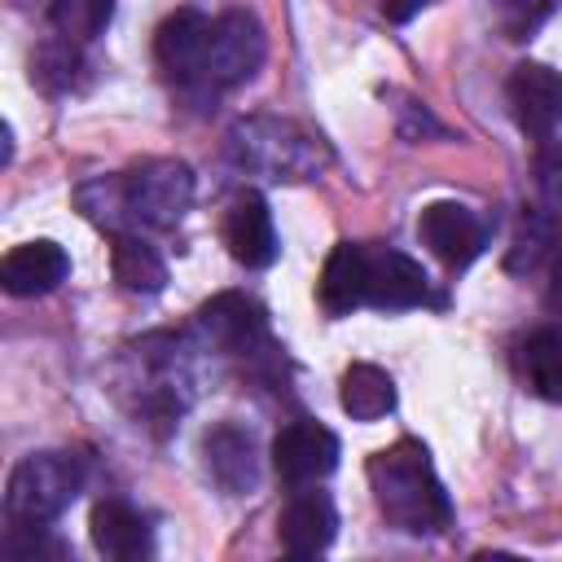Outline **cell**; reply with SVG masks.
<instances>
[{"mask_svg": "<svg viewBox=\"0 0 562 562\" xmlns=\"http://www.w3.org/2000/svg\"><path fill=\"white\" fill-rule=\"evenodd\" d=\"M189 202H193V171L176 158H145L123 176H105L79 189V206L110 233H123V224L176 228Z\"/></svg>", "mask_w": 562, "mask_h": 562, "instance_id": "6da1fadb", "label": "cell"}, {"mask_svg": "<svg viewBox=\"0 0 562 562\" xmlns=\"http://www.w3.org/2000/svg\"><path fill=\"white\" fill-rule=\"evenodd\" d=\"M369 487L378 514L408 536H435L452 522V501L417 439H400L369 457Z\"/></svg>", "mask_w": 562, "mask_h": 562, "instance_id": "7a4b0ae2", "label": "cell"}, {"mask_svg": "<svg viewBox=\"0 0 562 562\" xmlns=\"http://www.w3.org/2000/svg\"><path fill=\"white\" fill-rule=\"evenodd\" d=\"M228 149L241 167L263 171L268 180H312L329 162V149L316 132L290 119H246L228 132Z\"/></svg>", "mask_w": 562, "mask_h": 562, "instance_id": "3957f363", "label": "cell"}, {"mask_svg": "<svg viewBox=\"0 0 562 562\" xmlns=\"http://www.w3.org/2000/svg\"><path fill=\"white\" fill-rule=\"evenodd\" d=\"M83 487V465L70 452H31L13 465L4 487L9 522H53Z\"/></svg>", "mask_w": 562, "mask_h": 562, "instance_id": "277c9868", "label": "cell"}, {"mask_svg": "<svg viewBox=\"0 0 562 562\" xmlns=\"http://www.w3.org/2000/svg\"><path fill=\"white\" fill-rule=\"evenodd\" d=\"M268 40L255 13L246 9H228L220 18H211V40H206V57H202V88H237L246 83L259 66H263Z\"/></svg>", "mask_w": 562, "mask_h": 562, "instance_id": "5b68a950", "label": "cell"}, {"mask_svg": "<svg viewBox=\"0 0 562 562\" xmlns=\"http://www.w3.org/2000/svg\"><path fill=\"white\" fill-rule=\"evenodd\" d=\"M338 465V435L321 422H290L272 439V470L290 487H312Z\"/></svg>", "mask_w": 562, "mask_h": 562, "instance_id": "8992f818", "label": "cell"}, {"mask_svg": "<svg viewBox=\"0 0 562 562\" xmlns=\"http://www.w3.org/2000/svg\"><path fill=\"white\" fill-rule=\"evenodd\" d=\"M514 123L527 136H553L562 123V75L544 61H518L505 79Z\"/></svg>", "mask_w": 562, "mask_h": 562, "instance_id": "52a82bcc", "label": "cell"}, {"mask_svg": "<svg viewBox=\"0 0 562 562\" xmlns=\"http://www.w3.org/2000/svg\"><path fill=\"white\" fill-rule=\"evenodd\" d=\"M417 237H422V241L430 246V255L443 259L448 268L474 263V259L483 255V246H487L483 220H479L470 206H461V202H430V206H422V215H417Z\"/></svg>", "mask_w": 562, "mask_h": 562, "instance_id": "ba28073f", "label": "cell"}, {"mask_svg": "<svg viewBox=\"0 0 562 562\" xmlns=\"http://www.w3.org/2000/svg\"><path fill=\"white\" fill-rule=\"evenodd\" d=\"M426 290L430 281L417 259L391 246H364V307L404 312V307L426 303Z\"/></svg>", "mask_w": 562, "mask_h": 562, "instance_id": "9c48e42d", "label": "cell"}, {"mask_svg": "<svg viewBox=\"0 0 562 562\" xmlns=\"http://www.w3.org/2000/svg\"><path fill=\"white\" fill-rule=\"evenodd\" d=\"M198 329H202L206 347L228 351V356H250V351L268 338L263 312H259V303L246 299V294H215V299L198 312Z\"/></svg>", "mask_w": 562, "mask_h": 562, "instance_id": "30bf717a", "label": "cell"}, {"mask_svg": "<svg viewBox=\"0 0 562 562\" xmlns=\"http://www.w3.org/2000/svg\"><path fill=\"white\" fill-rule=\"evenodd\" d=\"M211 40V18L198 9H176L158 35H154V57L176 83H198L202 88V57Z\"/></svg>", "mask_w": 562, "mask_h": 562, "instance_id": "8fae6325", "label": "cell"}, {"mask_svg": "<svg viewBox=\"0 0 562 562\" xmlns=\"http://www.w3.org/2000/svg\"><path fill=\"white\" fill-rule=\"evenodd\" d=\"M224 246L246 268H268L277 259V228L272 211L255 189H241L224 211Z\"/></svg>", "mask_w": 562, "mask_h": 562, "instance_id": "7c38bea8", "label": "cell"}, {"mask_svg": "<svg viewBox=\"0 0 562 562\" xmlns=\"http://www.w3.org/2000/svg\"><path fill=\"white\" fill-rule=\"evenodd\" d=\"M66 277H70V255L48 237L13 246L4 255V263H0V285L13 299H40V294L57 290Z\"/></svg>", "mask_w": 562, "mask_h": 562, "instance_id": "4fadbf2b", "label": "cell"}, {"mask_svg": "<svg viewBox=\"0 0 562 562\" xmlns=\"http://www.w3.org/2000/svg\"><path fill=\"white\" fill-rule=\"evenodd\" d=\"M338 531V509L325 492H294L277 518V540L290 558H316Z\"/></svg>", "mask_w": 562, "mask_h": 562, "instance_id": "5bb4252c", "label": "cell"}, {"mask_svg": "<svg viewBox=\"0 0 562 562\" xmlns=\"http://www.w3.org/2000/svg\"><path fill=\"white\" fill-rule=\"evenodd\" d=\"M88 531H92L97 553H105L114 562H136V558H149L154 553L149 527H145V518L127 501H97Z\"/></svg>", "mask_w": 562, "mask_h": 562, "instance_id": "9a60e30c", "label": "cell"}, {"mask_svg": "<svg viewBox=\"0 0 562 562\" xmlns=\"http://www.w3.org/2000/svg\"><path fill=\"white\" fill-rule=\"evenodd\" d=\"M316 299L329 316H351L364 307V241H338L321 268Z\"/></svg>", "mask_w": 562, "mask_h": 562, "instance_id": "2e32d148", "label": "cell"}, {"mask_svg": "<svg viewBox=\"0 0 562 562\" xmlns=\"http://www.w3.org/2000/svg\"><path fill=\"white\" fill-rule=\"evenodd\" d=\"M206 470L215 474V483L224 492H246L255 487L259 470H255V439L241 426H215L206 435Z\"/></svg>", "mask_w": 562, "mask_h": 562, "instance_id": "e0dca14e", "label": "cell"}, {"mask_svg": "<svg viewBox=\"0 0 562 562\" xmlns=\"http://www.w3.org/2000/svg\"><path fill=\"white\" fill-rule=\"evenodd\" d=\"M518 373L531 395L562 404V325L527 334V342L518 347Z\"/></svg>", "mask_w": 562, "mask_h": 562, "instance_id": "ac0fdd59", "label": "cell"}, {"mask_svg": "<svg viewBox=\"0 0 562 562\" xmlns=\"http://www.w3.org/2000/svg\"><path fill=\"white\" fill-rule=\"evenodd\" d=\"M110 268H114V281L127 290V294H158L167 285V263L154 255L149 241H140L136 233H114V246H110Z\"/></svg>", "mask_w": 562, "mask_h": 562, "instance_id": "d6986e66", "label": "cell"}, {"mask_svg": "<svg viewBox=\"0 0 562 562\" xmlns=\"http://www.w3.org/2000/svg\"><path fill=\"white\" fill-rule=\"evenodd\" d=\"M342 408L356 417V422H378L395 408V382L386 369L378 364H351L342 373V391H338Z\"/></svg>", "mask_w": 562, "mask_h": 562, "instance_id": "ffe728a7", "label": "cell"}, {"mask_svg": "<svg viewBox=\"0 0 562 562\" xmlns=\"http://www.w3.org/2000/svg\"><path fill=\"white\" fill-rule=\"evenodd\" d=\"M114 4L110 0H53L48 9V26L66 40V44H88L110 26Z\"/></svg>", "mask_w": 562, "mask_h": 562, "instance_id": "44dd1931", "label": "cell"}, {"mask_svg": "<svg viewBox=\"0 0 562 562\" xmlns=\"http://www.w3.org/2000/svg\"><path fill=\"white\" fill-rule=\"evenodd\" d=\"M553 9L558 0H496V26L505 40H531Z\"/></svg>", "mask_w": 562, "mask_h": 562, "instance_id": "7402d4cb", "label": "cell"}, {"mask_svg": "<svg viewBox=\"0 0 562 562\" xmlns=\"http://www.w3.org/2000/svg\"><path fill=\"white\" fill-rule=\"evenodd\" d=\"M435 0H382V18L386 22H413L422 9H430Z\"/></svg>", "mask_w": 562, "mask_h": 562, "instance_id": "603a6c76", "label": "cell"}]
</instances>
